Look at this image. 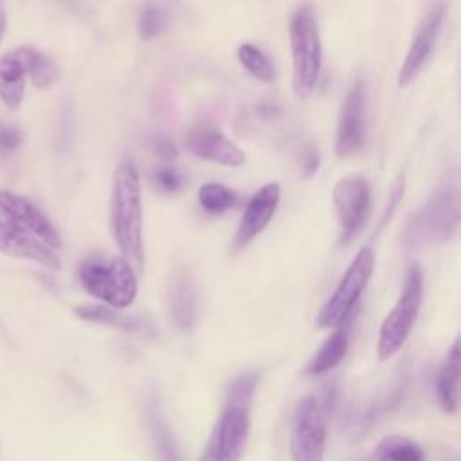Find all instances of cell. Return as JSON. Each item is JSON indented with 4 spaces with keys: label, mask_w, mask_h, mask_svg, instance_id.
I'll return each instance as SVG.
<instances>
[{
    "label": "cell",
    "mask_w": 461,
    "mask_h": 461,
    "mask_svg": "<svg viewBox=\"0 0 461 461\" xmlns=\"http://www.w3.org/2000/svg\"><path fill=\"white\" fill-rule=\"evenodd\" d=\"M457 387H459V339H456L447 353V358L438 373L436 391L439 405L445 412H454L457 405Z\"/></svg>",
    "instance_id": "18"
},
{
    "label": "cell",
    "mask_w": 461,
    "mask_h": 461,
    "mask_svg": "<svg viewBox=\"0 0 461 461\" xmlns=\"http://www.w3.org/2000/svg\"><path fill=\"white\" fill-rule=\"evenodd\" d=\"M110 229L122 258L135 272H140L144 267L140 176L131 160H122L113 173L110 193Z\"/></svg>",
    "instance_id": "1"
},
{
    "label": "cell",
    "mask_w": 461,
    "mask_h": 461,
    "mask_svg": "<svg viewBox=\"0 0 461 461\" xmlns=\"http://www.w3.org/2000/svg\"><path fill=\"white\" fill-rule=\"evenodd\" d=\"M74 313L81 321L112 326V328H117V330H122L128 333H142L148 328L146 322L140 321L139 317L121 313V310L110 308L106 304H81V306L74 308Z\"/></svg>",
    "instance_id": "17"
},
{
    "label": "cell",
    "mask_w": 461,
    "mask_h": 461,
    "mask_svg": "<svg viewBox=\"0 0 461 461\" xmlns=\"http://www.w3.org/2000/svg\"><path fill=\"white\" fill-rule=\"evenodd\" d=\"M198 202L209 214H221L236 202V193L221 182H205L198 189Z\"/></svg>",
    "instance_id": "24"
},
{
    "label": "cell",
    "mask_w": 461,
    "mask_h": 461,
    "mask_svg": "<svg viewBox=\"0 0 461 461\" xmlns=\"http://www.w3.org/2000/svg\"><path fill=\"white\" fill-rule=\"evenodd\" d=\"M279 200H281V187L276 182H268L261 185L250 196L232 240L234 250L247 247L256 236H259L265 230L274 212L277 211Z\"/></svg>",
    "instance_id": "13"
},
{
    "label": "cell",
    "mask_w": 461,
    "mask_h": 461,
    "mask_svg": "<svg viewBox=\"0 0 461 461\" xmlns=\"http://www.w3.org/2000/svg\"><path fill=\"white\" fill-rule=\"evenodd\" d=\"M151 146H153V151H155L160 158H164V160H173V158H176V155H178L176 146H175L167 137H162V135L155 137Z\"/></svg>",
    "instance_id": "29"
},
{
    "label": "cell",
    "mask_w": 461,
    "mask_h": 461,
    "mask_svg": "<svg viewBox=\"0 0 461 461\" xmlns=\"http://www.w3.org/2000/svg\"><path fill=\"white\" fill-rule=\"evenodd\" d=\"M333 205L340 227V243L351 241L362 229L371 205L369 182L360 175L342 176L333 187Z\"/></svg>",
    "instance_id": "10"
},
{
    "label": "cell",
    "mask_w": 461,
    "mask_h": 461,
    "mask_svg": "<svg viewBox=\"0 0 461 461\" xmlns=\"http://www.w3.org/2000/svg\"><path fill=\"white\" fill-rule=\"evenodd\" d=\"M153 438H155V445H157L160 461H180L175 441L171 438V432L158 418H153Z\"/></svg>",
    "instance_id": "26"
},
{
    "label": "cell",
    "mask_w": 461,
    "mask_h": 461,
    "mask_svg": "<svg viewBox=\"0 0 461 461\" xmlns=\"http://www.w3.org/2000/svg\"><path fill=\"white\" fill-rule=\"evenodd\" d=\"M373 268H375V254L371 247H362L355 254L353 261L349 263L348 270L344 272L331 297L321 308L317 315L319 328L337 330L346 322V319L351 315L353 308L357 306L364 288L367 286Z\"/></svg>",
    "instance_id": "6"
},
{
    "label": "cell",
    "mask_w": 461,
    "mask_h": 461,
    "mask_svg": "<svg viewBox=\"0 0 461 461\" xmlns=\"http://www.w3.org/2000/svg\"><path fill=\"white\" fill-rule=\"evenodd\" d=\"M367 137V86L362 77H357L348 88L337 122L335 153L339 158H348L362 149Z\"/></svg>",
    "instance_id": "9"
},
{
    "label": "cell",
    "mask_w": 461,
    "mask_h": 461,
    "mask_svg": "<svg viewBox=\"0 0 461 461\" xmlns=\"http://www.w3.org/2000/svg\"><path fill=\"white\" fill-rule=\"evenodd\" d=\"M5 11L2 9V5H0V41H2V38H4V34H5Z\"/></svg>",
    "instance_id": "30"
},
{
    "label": "cell",
    "mask_w": 461,
    "mask_h": 461,
    "mask_svg": "<svg viewBox=\"0 0 461 461\" xmlns=\"http://www.w3.org/2000/svg\"><path fill=\"white\" fill-rule=\"evenodd\" d=\"M443 16H445V5L438 2V4H432L416 23L409 50L398 72V85L402 88L407 86L421 72L425 63L430 59V54L434 50V45L441 31Z\"/></svg>",
    "instance_id": "11"
},
{
    "label": "cell",
    "mask_w": 461,
    "mask_h": 461,
    "mask_svg": "<svg viewBox=\"0 0 461 461\" xmlns=\"http://www.w3.org/2000/svg\"><path fill=\"white\" fill-rule=\"evenodd\" d=\"M238 61L252 77L263 83H272L276 77V70L268 56L252 43H243L238 47Z\"/></svg>",
    "instance_id": "23"
},
{
    "label": "cell",
    "mask_w": 461,
    "mask_h": 461,
    "mask_svg": "<svg viewBox=\"0 0 461 461\" xmlns=\"http://www.w3.org/2000/svg\"><path fill=\"white\" fill-rule=\"evenodd\" d=\"M0 252L13 258L32 259L50 270L59 268L58 254L22 229L5 212L0 211Z\"/></svg>",
    "instance_id": "15"
},
{
    "label": "cell",
    "mask_w": 461,
    "mask_h": 461,
    "mask_svg": "<svg viewBox=\"0 0 461 461\" xmlns=\"http://www.w3.org/2000/svg\"><path fill=\"white\" fill-rule=\"evenodd\" d=\"M290 49L294 65V92L299 99L313 94L322 68V41L313 7L299 5L290 16Z\"/></svg>",
    "instance_id": "2"
},
{
    "label": "cell",
    "mask_w": 461,
    "mask_h": 461,
    "mask_svg": "<svg viewBox=\"0 0 461 461\" xmlns=\"http://www.w3.org/2000/svg\"><path fill=\"white\" fill-rule=\"evenodd\" d=\"M326 420L315 396H304L294 412L290 430L292 461H324Z\"/></svg>",
    "instance_id": "8"
},
{
    "label": "cell",
    "mask_w": 461,
    "mask_h": 461,
    "mask_svg": "<svg viewBox=\"0 0 461 461\" xmlns=\"http://www.w3.org/2000/svg\"><path fill=\"white\" fill-rule=\"evenodd\" d=\"M196 288L191 274L184 268L171 276L167 288L169 313L180 330H191L196 321Z\"/></svg>",
    "instance_id": "16"
},
{
    "label": "cell",
    "mask_w": 461,
    "mask_h": 461,
    "mask_svg": "<svg viewBox=\"0 0 461 461\" xmlns=\"http://www.w3.org/2000/svg\"><path fill=\"white\" fill-rule=\"evenodd\" d=\"M22 144V131L7 122L0 121V151L7 153Z\"/></svg>",
    "instance_id": "28"
},
{
    "label": "cell",
    "mask_w": 461,
    "mask_h": 461,
    "mask_svg": "<svg viewBox=\"0 0 461 461\" xmlns=\"http://www.w3.org/2000/svg\"><path fill=\"white\" fill-rule=\"evenodd\" d=\"M371 461H423V450L411 438L391 434L375 447Z\"/></svg>",
    "instance_id": "22"
},
{
    "label": "cell",
    "mask_w": 461,
    "mask_h": 461,
    "mask_svg": "<svg viewBox=\"0 0 461 461\" xmlns=\"http://www.w3.org/2000/svg\"><path fill=\"white\" fill-rule=\"evenodd\" d=\"M423 299V276L420 267H411L405 276V283L402 288V294L393 306V310L387 313L380 326L378 333V358L387 360L394 357L403 344L407 342Z\"/></svg>",
    "instance_id": "5"
},
{
    "label": "cell",
    "mask_w": 461,
    "mask_h": 461,
    "mask_svg": "<svg viewBox=\"0 0 461 461\" xmlns=\"http://www.w3.org/2000/svg\"><path fill=\"white\" fill-rule=\"evenodd\" d=\"M79 281L92 297L115 310L130 306L139 292L135 270L117 256L86 258L79 267Z\"/></svg>",
    "instance_id": "3"
},
{
    "label": "cell",
    "mask_w": 461,
    "mask_h": 461,
    "mask_svg": "<svg viewBox=\"0 0 461 461\" xmlns=\"http://www.w3.org/2000/svg\"><path fill=\"white\" fill-rule=\"evenodd\" d=\"M0 211L54 252L61 249L59 232L45 216V212L29 198L13 191L0 189Z\"/></svg>",
    "instance_id": "12"
},
{
    "label": "cell",
    "mask_w": 461,
    "mask_h": 461,
    "mask_svg": "<svg viewBox=\"0 0 461 461\" xmlns=\"http://www.w3.org/2000/svg\"><path fill=\"white\" fill-rule=\"evenodd\" d=\"M167 25V11L160 4H146L137 18V32L140 40L157 38Z\"/></svg>",
    "instance_id": "25"
},
{
    "label": "cell",
    "mask_w": 461,
    "mask_h": 461,
    "mask_svg": "<svg viewBox=\"0 0 461 461\" xmlns=\"http://www.w3.org/2000/svg\"><path fill=\"white\" fill-rule=\"evenodd\" d=\"M185 148L191 155L227 167L245 162V153L214 124H198L185 135Z\"/></svg>",
    "instance_id": "14"
},
{
    "label": "cell",
    "mask_w": 461,
    "mask_h": 461,
    "mask_svg": "<svg viewBox=\"0 0 461 461\" xmlns=\"http://www.w3.org/2000/svg\"><path fill=\"white\" fill-rule=\"evenodd\" d=\"M25 92V70L14 52L0 58V99L2 103L16 110L22 104Z\"/></svg>",
    "instance_id": "19"
},
{
    "label": "cell",
    "mask_w": 461,
    "mask_h": 461,
    "mask_svg": "<svg viewBox=\"0 0 461 461\" xmlns=\"http://www.w3.org/2000/svg\"><path fill=\"white\" fill-rule=\"evenodd\" d=\"M14 54L20 59V63L25 70V76H29L31 81L38 88H47V86H50L58 81L59 70L49 56L41 54L40 50H36L29 45H23V47L16 49Z\"/></svg>",
    "instance_id": "21"
},
{
    "label": "cell",
    "mask_w": 461,
    "mask_h": 461,
    "mask_svg": "<svg viewBox=\"0 0 461 461\" xmlns=\"http://www.w3.org/2000/svg\"><path fill=\"white\" fill-rule=\"evenodd\" d=\"M349 348V337L346 330L337 328L317 349V353L312 357V360L306 366V373L312 376L324 375L335 366L340 364V360L346 357Z\"/></svg>",
    "instance_id": "20"
},
{
    "label": "cell",
    "mask_w": 461,
    "mask_h": 461,
    "mask_svg": "<svg viewBox=\"0 0 461 461\" xmlns=\"http://www.w3.org/2000/svg\"><path fill=\"white\" fill-rule=\"evenodd\" d=\"M459 220V191L456 178H445L418 211L407 229L409 247L445 241Z\"/></svg>",
    "instance_id": "4"
},
{
    "label": "cell",
    "mask_w": 461,
    "mask_h": 461,
    "mask_svg": "<svg viewBox=\"0 0 461 461\" xmlns=\"http://www.w3.org/2000/svg\"><path fill=\"white\" fill-rule=\"evenodd\" d=\"M153 182H155L157 189H160L162 193H167V194L178 193L184 187L182 173L173 167H158L153 173Z\"/></svg>",
    "instance_id": "27"
},
{
    "label": "cell",
    "mask_w": 461,
    "mask_h": 461,
    "mask_svg": "<svg viewBox=\"0 0 461 461\" xmlns=\"http://www.w3.org/2000/svg\"><path fill=\"white\" fill-rule=\"evenodd\" d=\"M250 430V405L225 400L198 461H240Z\"/></svg>",
    "instance_id": "7"
}]
</instances>
